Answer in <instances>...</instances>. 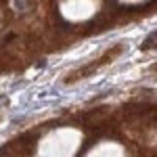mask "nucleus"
<instances>
[{
  "instance_id": "7ed1b4c3",
  "label": "nucleus",
  "mask_w": 157,
  "mask_h": 157,
  "mask_svg": "<svg viewBox=\"0 0 157 157\" xmlns=\"http://www.w3.org/2000/svg\"><path fill=\"white\" fill-rule=\"evenodd\" d=\"M151 69H153V71H157V65H153V67H151Z\"/></svg>"
},
{
  "instance_id": "f03ea898",
  "label": "nucleus",
  "mask_w": 157,
  "mask_h": 157,
  "mask_svg": "<svg viewBox=\"0 0 157 157\" xmlns=\"http://www.w3.org/2000/svg\"><path fill=\"white\" fill-rule=\"evenodd\" d=\"M155 46H157V29L151 32V34L145 38V42L140 44V50H151V48H155Z\"/></svg>"
},
{
  "instance_id": "f257e3e1",
  "label": "nucleus",
  "mask_w": 157,
  "mask_h": 157,
  "mask_svg": "<svg viewBox=\"0 0 157 157\" xmlns=\"http://www.w3.org/2000/svg\"><path fill=\"white\" fill-rule=\"evenodd\" d=\"M107 109L105 107H97V109H90V111H86L84 115V124L86 126H92V128H98V126H105V121H107Z\"/></svg>"
}]
</instances>
